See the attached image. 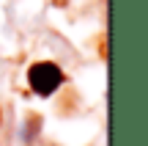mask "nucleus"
Masks as SVG:
<instances>
[{"instance_id":"obj_1","label":"nucleus","mask_w":148,"mask_h":146,"mask_svg":"<svg viewBox=\"0 0 148 146\" xmlns=\"http://www.w3.org/2000/svg\"><path fill=\"white\" fill-rule=\"evenodd\" d=\"M63 80H66L63 69L58 64H52V61H38L27 72V83H30L33 94H38V97H52L63 86Z\"/></svg>"}]
</instances>
